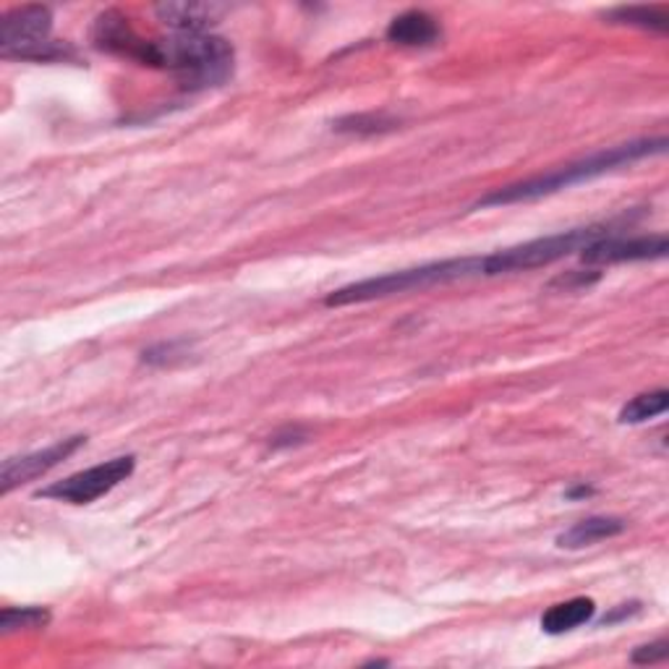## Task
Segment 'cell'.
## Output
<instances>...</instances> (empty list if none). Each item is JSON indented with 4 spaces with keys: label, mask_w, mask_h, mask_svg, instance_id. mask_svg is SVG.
Listing matches in <instances>:
<instances>
[{
    "label": "cell",
    "mask_w": 669,
    "mask_h": 669,
    "mask_svg": "<svg viewBox=\"0 0 669 669\" xmlns=\"http://www.w3.org/2000/svg\"><path fill=\"white\" fill-rule=\"evenodd\" d=\"M667 139H638V141H628V144H617L609 147V150H599L589 154V158L568 162V166L552 170L547 176H537L529 178V181H520L512 186H505V189H495L492 194H487L476 207H502V204H520V202H533V199L557 194V191L568 189L572 183H583L591 181V178L605 176L609 170H617L622 166H630V162L651 158V154L665 152Z\"/></svg>",
    "instance_id": "obj_1"
},
{
    "label": "cell",
    "mask_w": 669,
    "mask_h": 669,
    "mask_svg": "<svg viewBox=\"0 0 669 669\" xmlns=\"http://www.w3.org/2000/svg\"><path fill=\"white\" fill-rule=\"evenodd\" d=\"M144 66L176 73L189 89H207L230 79L233 48L214 34H176L168 40H150Z\"/></svg>",
    "instance_id": "obj_2"
},
{
    "label": "cell",
    "mask_w": 669,
    "mask_h": 669,
    "mask_svg": "<svg viewBox=\"0 0 669 669\" xmlns=\"http://www.w3.org/2000/svg\"><path fill=\"white\" fill-rule=\"evenodd\" d=\"M476 274H485V257L448 259V262L421 264V267H413V270H400L390 274H379V278L351 282V286L332 291L324 299V303L327 307H351V303L388 299V296H396V293L440 286V282L476 278Z\"/></svg>",
    "instance_id": "obj_3"
},
{
    "label": "cell",
    "mask_w": 669,
    "mask_h": 669,
    "mask_svg": "<svg viewBox=\"0 0 669 669\" xmlns=\"http://www.w3.org/2000/svg\"><path fill=\"white\" fill-rule=\"evenodd\" d=\"M50 32H53V11L48 6H19L0 21V56L19 61L66 58V48Z\"/></svg>",
    "instance_id": "obj_4"
},
{
    "label": "cell",
    "mask_w": 669,
    "mask_h": 669,
    "mask_svg": "<svg viewBox=\"0 0 669 669\" xmlns=\"http://www.w3.org/2000/svg\"><path fill=\"white\" fill-rule=\"evenodd\" d=\"M607 236L605 228H576L565 230V233L537 238V241L520 243V247L495 251V254L485 257V274H508V272H523V270H537V267H547L565 259L572 251H581L589 247L591 241Z\"/></svg>",
    "instance_id": "obj_5"
},
{
    "label": "cell",
    "mask_w": 669,
    "mask_h": 669,
    "mask_svg": "<svg viewBox=\"0 0 669 669\" xmlns=\"http://www.w3.org/2000/svg\"><path fill=\"white\" fill-rule=\"evenodd\" d=\"M133 466H137V458L133 456L106 460V463L87 468V471H79L69 476V479L58 481L53 487L42 489L40 497L71 502V505H89L100 500L102 495H108L110 489H116L121 481L129 479L133 473Z\"/></svg>",
    "instance_id": "obj_6"
},
{
    "label": "cell",
    "mask_w": 669,
    "mask_h": 669,
    "mask_svg": "<svg viewBox=\"0 0 669 669\" xmlns=\"http://www.w3.org/2000/svg\"><path fill=\"white\" fill-rule=\"evenodd\" d=\"M87 442V437H69V440H61L44 450H34L29 456H19V458H9L0 468V492L11 495L17 487H24L29 481L37 479V476L53 471L56 466H61L66 458L73 456L81 445Z\"/></svg>",
    "instance_id": "obj_7"
},
{
    "label": "cell",
    "mask_w": 669,
    "mask_h": 669,
    "mask_svg": "<svg viewBox=\"0 0 669 669\" xmlns=\"http://www.w3.org/2000/svg\"><path fill=\"white\" fill-rule=\"evenodd\" d=\"M667 236H641V238H609L601 236L581 249L586 264H617V262H643V259L667 257Z\"/></svg>",
    "instance_id": "obj_8"
},
{
    "label": "cell",
    "mask_w": 669,
    "mask_h": 669,
    "mask_svg": "<svg viewBox=\"0 0 669 669\" xmlns=\"http://www.w3.org/2000/svg\"><path fill=\"white\" fill-rule=\"evenodd\" d=\"M92 42L94 48L106 50V53L131 58L141 66H144L147 50H150V40H141L121 11H106L94 19Z\"/></svg>",
    "instance_id": "obj_9"
},
{
    "label": "cell",
    "mask_w": 669,
    "mask_h": 669,
    "mask_svg": "<svg viewBox=\"0 0 669 669\" xmlns=\"http://www.w3.org/2000/svg\"><path fill=\"white\" fill-rule=\"evenodd\" d=\"M228 6L220 3H158V17L176 34H207L222 19Z\"/></svg>",
    "instance_id": "obj_10"
},
{
    "label": "cell",
    "mask_w": 669,
    "mask_h": 669,
    "mask_svg": "<svg viewBox=\"0 0 669 669\" xmlns=\"http://www.w3.org/2000/svg\"><path fill=\"white\" fill-rule=\"evenodd\" d=\"M442 29L437 19L427 11H406L390 21L388 40L400 44V48H429L440 42Z\"/></svg>",
    "instance_id": "obj_11"
},
{
    "label": "cell",
    "mask_w": 669,
    "mask_h": 669,
    "mask_svg": "<svg viewBox=\"0 0 669 669\" xmlns=\"http://www.w3.org/2000/svg\"><path fill=\"white\" fill-rule=\"evenodd\" d=\"M593 615H597V605H593V599L589 597L560 601V605L549 607L545 617H541V630L549 636L570 633V630L586 626Z\"/></svg>",
    "instance_id": "obj_12"
},
{
    "label": "cell",
    "mask_w": 669,
    "mask_h": 669,
    "mask_svg": "<svg viewBox=\"0 0 669 669\" xmlns=\"http://www.w3.org/2000/svg\"><path fill=\"white\" fill-rule=\"evenodd\" d=\"M626 531V520L622 518H609V516H593L586 518L581 523H576L572 529L557 537V545L562 549H583L597 545V541L620 537Z\"/></svg>",
    "instance_id": "obj_13"
},
{
    "label": "cell",
    "mask_w": 669,
    "mask_h": 669,
    "mask_svg": "<svg viewBox=\"0 0 669 669\" xmlns=\"http://www.w3.org/2000/svg\"><path fill=\"white\" fill-rule=\"evenodd\" d=\"M669 408V392L667 390H653V392H643V396H636L628 406H622L620 411V421L622 423H643L649 419H657V416L667 413Z\"/></svg>",
    "instance_id": "obj_14"
},
{
    "label": "cell",
    "mask_w": 669,
    "mask_h": 669,
    "mask_svg": "<svg viewBox=\"0 0 669 669\" xmlns=\"http://www.w3.org/2000/svg\"><path fill=\"white\" fill-rule=\"evenodd\" d=\"M50 622V612L42 607H6L0 612V633L11 636L19 630H40Z\"/></svg>",
    "instance_id": "obj_15"
},
{
    "label": "cell",
    "mask_w": 669,
    "mask_h": 669,
    "mask_svg": "<svg viewBox=\"0 0 669 669\" xmlns=\"http://www.w3.org/2000/svg\"><path fill=\"white\" fill-rule=\"evenodd\" d=\"M607 19L612 21V24L653 29V32H665L667 21H669L665 11L649 9V6H622V9L609 11Z\"/></svg>",
    "instance_id": "obj_16"
},
{
    "label": "cell",
    "mask_w": 669,
    "mask_h": 669,
    "mask_svg": "<svg viewBox=\"0 0 669 669\" xmlns=\"http://www.w3.org/2000/svg\"><path fill=\"white\" fill-rule=\"evenodd\" d=\"M334 129L351 131V133H377V131L392 129V121L377 116H351V118H343V121H338Z\"/></svg>",
    "instance_id": "obj_17"
},
{
    "label": "cell",
    "mask_w": 669,
    "mask_h": 669,
    "mask_svg": "<svg viewBox=\"0 0 669 669\" xmlns=\"http://www.w3.org/2000/svg\"><path fill=\"white\" fill-rule=\"evenodd\" d=\"M186 343H160L150 348V351H144V361L154 363V367H168V363H173L178 359H183V356H189L186 351Z\"/></svg>",
    "instance_id": "obj_18"
},
{
    "label": "cell",
    "mask_w": 669,
    "mask_h": 669,
    "mask_svg": "<svg viewBox=\"0 0 669 669\" xmlns=\"http://www.w3.org/2000/svg\"><path fill=\"white\" fill-rule=\"evenodd\" d=\"M667 653H669L667 641H653L633 651V665H657V661L667 659Z\"/></svg>",
    "instance_id": "obj_19"
},
{
    "label": "cell",
    "mask_w": 669,
    "mask_h": 669,
    "mask_svg": "<svg viewBox=\"0 0 669 669\" xmlns=\"http://www.w3.org/2000/svg\"><path fill=\"white\" fill-rule=\"evenodd\" d=\"M599 280V272H568L562 274V278L552 280V288H565V291H570V288H589L591 282Z\"/></svg>",
    "instance_id": "obj_20"
},
{
    "label": "cell",
    "mask_w": 669,
    "mask_h": 669,
    "mask_svg": "<svg viewBox=\"0 0 669 669\" xmlns=\"http://www.w3.org/2000/svg\"><path fill=\"white\" fill-rule=\"evenodd\" d=\"M636 612H638V605L633 601V605H622V609H615V612L607 615L601 622H605V626H612L615 620H622V617H630V615H636Z\"/></svg>",
    "instance_id": "obj_21"
},
{
    "label": "cell",
    "mask_w": 669,
    "mask_h": 669,
    "mask_svg": "<svg viewBox=\"0 0 669 669\" xmlns=\"http://www.w3.org/2000/svg\"><path fill=\"white\" fill-rule=\"evenodd\" d=\"M593 492H597V489L586 487V485L572 487V489H568V500H583V497H591Z\"/></svg>",
    "instance_id": "obj_22"
}]
</instances>
